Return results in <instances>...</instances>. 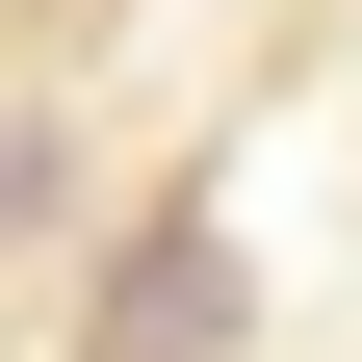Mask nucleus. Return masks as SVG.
Segmentation results:
<instances>
[{
    "instance_id": "nucleus-1",
    "label": "nucleus",
    "mask_w": 362,
    "mask_h": 362,
    "mask_svg": "<svg viewBox=\"0 0 362 362\" xmlns=\"http://www.w3.org/2000/svg\"><path fill=\"white\" fill-rule=\"evenodd\" d=\"M104 337H129V362H207V337H233V259H207V233H156V259L104 285Z\"/></svg>"
}]
</instances>
